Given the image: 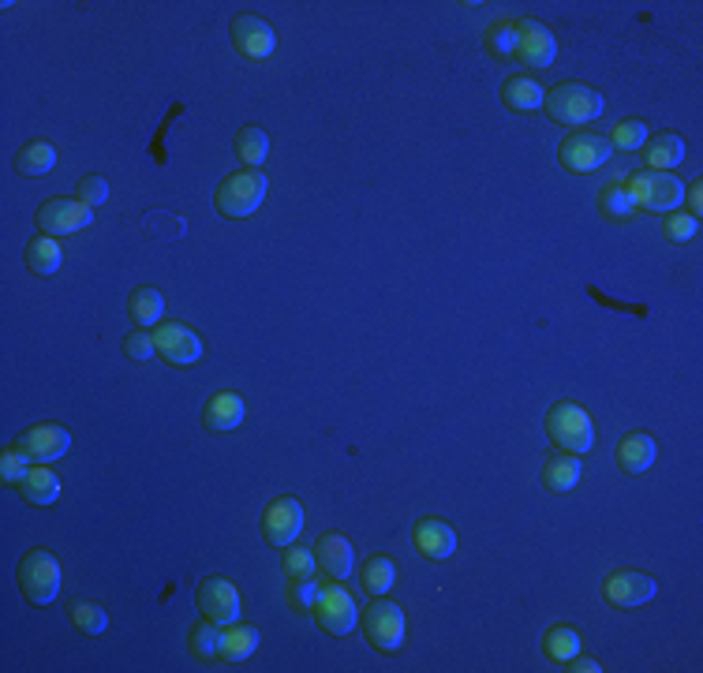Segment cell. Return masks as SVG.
<instances>
[{
    "mask_svg": "<svg viewBox=\"0 0 703 673\" xmlns=\"http://www.w3.org/2000/svg\"><path fill=\"white\" fill-rule=\"evenodd\" d=\"M543 109L554 124L565 128H584L591 120H599L606 109V98L599 90H591L584 83H558L554 90H546Z\"/></svg>",
    "mask_w": 703,
    "mask_h": 673,
    "instance_id": "obj_1",
    "label": "cell"
},
{
    "mask_svg": "<svg viewBox=\"0 0 703 673\" xmlns=\"http://www.w3.org/2000/svg\"><path fill=\"white\" fill-rule=\"evenodd\" d=\"M266 191H270V180H266V172L262 169L232 172L214 195L217 214L229 217V221H244V217H251L262 202H266Z\"/></svg>",
    "mask_w": 703,
    "mask_h": 673,
    "instance_id": "obj_2",
    "label": "cell"
},
{
    "mask_svg": "<svg viewBox=\"0 0 703 673\" xmlns=\"http://www.w3.org/2000/svg\"><path fill=\"white\" fill-rule=\"evenodd\" d=\"M546 430H550V438H554V445H558L561 453L584 457V453L595 449V423H591V416L580 404L569 401L554 404L550 416H546Z\"/></svg>",
    "mask_w": 703,
    "mask_h": 673,
    "instance_id": "obj_3",
    "label": "cell"
},
{
    "mask_svg": "<svg viewBox=\"0 0 703 673\" xmlns=\"http://www.w3.org/2000/svg\"><path fill=\"white\" fill-rule=\"evenodd\" d=\"M19 588L30 606H53L60 595V561L49 550H30L19 561Z\"/></svg>",
    "mask_w": 703,
    "mask_h": 673,
    "instance_id": "obj_4",
    "label": "cell"
},
{
    "mask_svg": "<svg viewBox=\"0 0 703 673\" xmlns=\"http://www.w3.org/2000/svg\"><path fill=\"white\" fill-rule=\"evenodd\" d=\"M625 187H629V195L636 199V206L655 210V214H674L677 206L685 202V187H681V180H674L670 172L644 169V172H636V176H629Z\"/></svg>",
    "mask_w": 703,
    "mask_h": 673,
    "instance_id": "obj_5",
    "label": "cell"
},
{
    "mask_svg": "<svg viewBox=\"0 0 703 673\" xmlns=\"http://www.w3.org/2000/svg\"><path fill=\"white\" fill-rule=\"evenodd\" d=\"M363 632H367V640L371 647L378 651H397L404 644V610L397 602H389L386 595H374V602L363 610Z\"/></svg>",
    "mask_w": 703,
    "mask_h": 673,
    "instance_id": "obj_6",
    "label": "cell"
},
{
    "mask_svg": "<svg viewBox=\"0 0 703 673\" xmlns=\"http://www.w3.org/2000/svg\"><path fill=\"white\" fill-rule=\"evenodd\" d=\"M315 621L330 636H348L359 625V606L356 599L341 588V580H333L326 588H318L315 595Z\"/></svg>",
    "mask_w": 703,
    "mask_h": 673,
    "instance_id": "obj_7",
    "label": "cell"
},
{
    "mask_svg": "<svg viewBox=\"0 0 703 673\" xmlns=\"http://www.w3.org/2000/svg\"><path fill=\"white\" fill-rule=\"evenodd\" d=\"M90 221H94V210L83 199H49L38 206L42 236H72V232L87 229Z\"/></svg>",
    "mask_w": 703,
    "mask_h": 673,
    "instance_id": "obj_8",
    "label": "cell"
},
{
    "mask_svg": "<svg viewBox=\"0 0 703 673\" xmlns=\"http://www.w3.org/2000/svg\"><path fill=\"white\" fill-rule=\"evenodd\" d=\"M517 30L520 34H517V53H513V60H517L520 68H535V72L550 68L554 57H558V38H554L543 23H535V19H517Z\"/></svg>",
    "mask_w": 703,
    "mask_h": 673,
    "instance_id": "obj_9",
    "label": "cell"
},
{
    "mask_svg": "<svg viewBox=\"0 0 703 673\" xmlns=\"http://www.w3.org/2000/svg\"><path fill=\"white\" fill-rule=\"evenodd\" d=\"M610 154H614L610 139L595 135V131H576V135H569V139L561 143V150H558L561 165H565L569 172H595V169H603L606 161H610Z\"/></svg>",
    "mask_w": 703,
    "mask_h": 673,
    "instance_id": "obj_10",
    "label": "cell"
},
{
    "mask_svg": "<svg viewBox=\"0 0 703 673\" xmlns=\"http://www.w3.org/2000/svg\"><path fill=\"white\" fill-rule=\"evenodd\" d=\"M154 344H158V356L173 367H191L202 359V341L195 330H187L184 322H161L154 330Z\"/></svg>",
    "mask_w": 703,
    "mask_h": 673,
    "instance_id": "obj_11",
    "label": "cell"
},
{
    "mask_svg": "<svg viewBox=\"0 0 703 673\" xmlns=\"http://www.w3.org/2000/svg\"><path fill=\"white\" fill-rule=\"evenodd\" d=\"M303 531V505L296 498H277V502L266 505V513H262V535H266V543L270 546H292L300 539Z\"/></svg>",
    "mask_w": 703,
    "mask_h": 673,
    "instance_id": "obj_12",
    "label": "cell"
},
{
    "mask_svg": "<svg viewBox=\"0 0 703 673\" xmlns=\"http://www.w3.org/2000/svg\"><path fill=\"white\" fill-rule=\"evenodd\" d=\"M195 602H199L202 617H210L214 625H232V621H240V591L232 588L229 580H221V576L202 580L199 591H195Z\"/></svg>",
    "mask_w": 703,
    "mask_h": 673,
    "instance_id": "obj_13",
    "label": "cell"
},
{
    "mask_svg": "<svg viewBox=\"0 0 703 673\" xmlns=\"http://www.w3.org/2000/svg\"><path fill=\"white\" fill-rule=\"evenodd\" d=\"M603 591L614 606H621V610H636V606H644V602L655 599L659 584H655L647 573H636V569H617V573L606 576Z\"/></svg>",
    "mask_w": 703,
    "mask_h": 673,
    "instance_id": "obj_14",
    "label": "cell"
},
{
    "mask_svg": "<svg viewBox=\"0 0 703 673\" xmlns=\"http://www.w3.org/2000/svg\"><path fill=\"white\" fill-rule=\"evenodd\" d=\"M232 45L244 53L247 60H266L277 49V34L266 19L259 15H236L232 19Z\"/></svg>",
    "mask_w": 703,
    "mask_h": 673,
    "instance_id": "obj_15",
    "label": "cell"
},
{
    "mask_svg": "<svg viewBox=\"0 0 703 673\" xmlns=\"http://www.w3.org/2000/svg\"><path fill=\"white\" fill-rule=\"evenodd\" d=\"M15 445H19L30 460H38V464H53V460H60L64 453H68L72 434L60 427V423H38V427H30Z\"/></svg>",
    "mask_w": 703,
    "mask_h": 673,
    "instance_id": "obj_16",
    "label": "cell"
},
{
    "mask_svg": "<svg viewBox=\"0 0 703 673\" xmlns=\"http://www.w3.org/2000/svg\"><path fill=\"white\" fill-rule=\"evenodd\" d=\"M315 546H318L315 558L322 561V573L333 576V580H348V576H352V565H356V550H352V543H348L345 535L330 531V535H322Z\"/></svg>",
    "mask_w": 703,
    "mask_h": 673,
    "instance_id": "obj_17",
    "label": "cell"
},
{
    "mask_svg": "<svg viewBox=\"0 0 703 673\" xmlns=\"http://www.w3.org/2000/svg\"><path fill=\"white\" fill-rule=\"evenodd\" d=\"M416 546L423 558L431 561H445L457 554V531L449 528L445 520H419L416 524Z\"/></svg>",
    "mask_w": 703,
    "mask_h": 673,
    "instance_id": "obj_18",
    "label": "cell"
},
{
    "mask_svg": "<svg viewBox=\"0 0 703 673\" xmlns=\"http://www.w3.org/2000/svg\"><path fill=\"white\" fill-rule=\"evenodd\" d=\"M614 457H617V468H621V472L640 475L659 460V445H655L651 434H629V438H621Z\"/></svg>",
    "mask_w": 703,
    "mask_h": 673,
    "instance_id": "obj_19",
    "label": "cell"
},
{
    "mask_svg": "<svg viewBox=\"0 0 703 673\" xmlns=\"http://www.w3.org/2000/svg\"><path fill=\"white\" fill-rule=\"evenodd\" d=\"M244 416H247L244 397L232 393V389L214 393V401L206 404V427L210 430H236L240 423H244Z\"/></svg>",
    "mask_w": 703,
    "mask_h": 673,
    "instance_id": "obj_20",
    "label": "cell"
},
{
    "mask_svg": "<svg viewBox=\"0 0 703 673\" xmlns=\"http://www.w3.org/2000/svg\"><path fill=\"white\" fill-rule=\"evenodd\" d=\"M255 647H259V629L255 625H225L221 629V659L225 662H247L255 655Z\"/></svg>",
    "mask_w": 703,
    "mask_h": 673,
    "instance_id": "obj_21",
    "label": "cell"
},
{
    "mask_svg": "<svg viewBox=\"0 0 703 673\" xmlns=\"http://www.w3.org/2000/svg\"><path fill=\"white\" fill-rule=\"evenodd\" d=\"M543 98L546 90L531 75H513L509 83L502 86V101L509 109H517V113H535V109H543Z\"/></svg>",
    "mask_w": 703,
    "mask_h": 673,
    "instance_id": "obj_22",
    "label": "cell"
},
{
    "mask_svg": "<svg viewBox=\"0 0 703 673\" xmlns=\"http://www.w3.org/2000/svg\"><path fill=\"white\" fill-rule=\"evenodd\" d=\"M644 146H647V169H655V172H666L685 161V139H681V135L662 131V135H655V139Z\"/></svg>",
    "mask_w": 703,
    "mask_h": 673,
    "instance_id": "obj_23",
    "label": "cell"
},
{
    "mask_svg": "<svg viewBox=\"0 0 703 673\" xmlns=\"http://www.w3.org/2000/svg\"><path fill=\"white\" fill-rule=\"evenodd\" d=\"M580 472H584L580 457H573V453H558V457L546 460L543 483L554 490V494H565V490H573L576 483H580Z\"/></svg>",
    "mask_w": 703,
    "mask_h": 673,
    "instance_id": "obj_24",
    "label": "cell"
},
{
    "mask_svg": "<svg viewBox=\"0 0 703 673\" xmlns=\"http://www.w3.org/2000/svg\"><path fill=\"white\" fill-rule=\"evenodd\" d=\"M23 498L34 505H53L60 498V479L57 472L49 468V464H38V468H30V475L23 479Z\"/></svg>",
    "mask_w": 703,
    "mask_h": 673,
    "instance_id": "obj_25",
    "label": "cell"
},
{
    "mask_svg": "<svg viewBox=\"0 0 703 673\" xmlns=\"http://www.w3.org/2000/svg\"><path fill=\"white\" fill-rule=\"evenodd\" d=\"M60 262H64V251H60L57 236H38L27 244V266L38 277H53L60 270Z\"/></svg>",
    "mask_w": 703,
    "mask_h": 673,
    "instance_id": "obj_26",
    "label": "cell"
},
{
    "mask_svg": "<svg viewBox=\"0 0 703 673\" xmlns=\"http://www.w3.org/2000/svg\"><path fill=\"white\" fill-rule=\"evenodd\" d=\"M128 311H131V318H135V326L146 330V326L161 322V315H165V296H161L158 288H135Z\"/></svg>",
    "mask_w": 703,
    "mask_h": 673,
    "instance_id": "obj_27",
    "label": "cell"
},
{
    "mask_svg": "<svg viewBox=\"0 0 703 673\" xmlns=\"http://www.w3.org/2000/svg\"><path fill=\"white\" fill-rule=\"evenodd\" d=\"M236 154L247 161V169H262V161L270 158V135L259 124H247L236 135Z\"/></svg>",
    "mask_w": 703,
    "mask_h": 673,
    "instance_id": "obj_28",
    "label": "cell"
},
{
    "mask_svg": "<svg viewBox=\"0 0 703 673\" xmlns=\"http://www.w3.org/2000/svg\"><path fill=\"white\" fill-rule=\"evenodd\" d=\"M53 165H57V150L49 143H27L15 154V169L23 176H45V172H53Z\"/></svg>",
    "mask_w": 703,
    "mask_h": 673,
    "instance_id": "obj_29",
    "label": "cell"
},
{
    "mask_svg": "<svg viewBox=\"0 0 703 673\" xmlns=\"http://www.w3.org/2000/svg\"><path fill=\"white\" fill-rule=\"evenodd\" d=\"M599 210H603V217H610V221H625V217L636 214V199H632L629 187L621 184V180H614V184L603 187V195H599Z\"/></svg>",
    "mask_w": 703,
    "mask_h": 673,
    "instance_id": "obj_30",
    "label": "cell"
},
{
    "mask_svg": "<svg viewBox=\"0 0 703 673\" xmlns=\"http://www.w3.org/2000/svg\"><path fill=\"white\" fill-rule=\"evenodd\" d=\"M546 655L554 662H569L580 655V632L569 629V625H558V629L546 632Z\"/></svg>",
    "mask_w": 703,
    "mask_h": 673,
    "instance_id": "obj_31",
    "label": "cell"
},
{
    "mask_svg": "<svg viewBox=\"0 0 703 673\" xmlns=\"http://www.w3.org/2000/svg\"><path fill=\"white\" fill-rule=\"evenodd\" d=\"M393 584H397V565L389 558H371L363 565V588L371 595H386Z\"/></svg>",
    "mask_w": 703,
    "mask_h": 673,
    "instance_id": "obj_32",
    "label": "cell"
},
{
    "mask_svg": "<svg viewBox=\"0 0 703 673\" xmlns=\"http://www.w3.org/2000/svg\"><path fill=\"white\" fill-rule=\"evenodd\" d=\"M72 625L83 632V636H101V632L109 629V614L101 610L98 602H83V599H79L72 606Z\"/></svg>",
    "mask_w": 703,
    "mask_h": 673,
    "instance_id": "obj_33",
    "label": "cell"
},
{
    "mask_svg": "<svg viewBox=\"0 0 703 673\" xmlns=\"http://www.w3.org/2000/svg\"><path fill=\"white\" fill-rule=\"evenodd\" d=\"M517 19H502V23H494V27L487 30V49L494 53L498 60H513V53H517Z\"/></svg>",
    "mask_w": 703,
    "mask_h": 673,
    "instance_id": "obj_34",
    "label": "cell"
},
{
    "mask_svg": "<svg viewBox=\"0 0 703 673\" xmlns=\"http://www.w3.org/2000/svg\"><path fill=\"white\" fill-rule=\"evenodd\" d=\"M30 457L19 449V445H12V449H4V457H0V479L8 483V487H23V479L30 475Z\"/></svg>",
    "mask_w": 703,
    "mask_h": 673,
    "instance_id": "obj_35",
    "label": "cell"
},
{
    "mask_svg": "<svg viewBox=\"0 0 703 673\" xmlns=\"http://www.w3.org/2000/svg\"><path fill=\"white\" fill-rule=\"evenodd\" d=\"M191 651H195V659H214L217 651H221V629H217L210 617L202 625H195V632H191Z\"/></svg>",
    "mask_w": 703,
    "mask_h": 673,
    "instance_id": "obj_36",
    "label": "cell"
},
{
    "mask_svg": "<svg viewBox=\"0 0 703 673\" xmlns=\"http://www.w3.org/2000/svg\"><path fill=\"white\" fill-rule=\"evenodd\" d=\"M647 135H651V128H647L644 120H621V124L614 128L610 146H621V150H640V146L647 143Z\"/></svg>",
    "mask_w": 703,
    "mask_h": 673,
    "instance_id": "obj_37",
    "label": "cell"
},
{
    "mask_svg": "<svg viewBox=\"0 0 703 673\" xmlns=\"http://www.w3.org/2000/svg\"><path fill=\"white\" fill-rule=\"evenodd\" d=\"M315 595H318L315 576H288V602L296 610H315Z\"/></svg>",
    "mask_w": 703,
    "mask_h": 673,
    "instance_id": "obj_38",
    "label": "cell"
},
{
    "mask_svg": "<svg viewBox=\"0 0 703 673\" xmlns=\"http://www.w3.org/2000/svg\"><path fill=\"white\" fill-rule=\"evenodd\" d=\"M75 199H83L94 210L101 202H109V180L105 176H83L79 184H75Z\"/></svg>",
    "mask_w": 703,
    "mask_h": 673,
    "instance_id": "obj_39",
    "label": "cell"
},
{
    "mask_svg": "<svg viewBox=\"0 0 703 673\" xmlns=\"http://www.w3.org/2000/svg\"><path fill=\"white\" fill-rule=\"evenodd\" d=\"M315 550H303V546H285V573L288 576H315Z\"/></svg>",
    "mask_w": 703,
    "mask_h": 673,
    "instance_id": "obj_40",
    "label": "cell"
},
{
    "mask_svg": "<svg viewBox=\"0 0 703 673\" xmlns=\"http://www.w3.org/2000/svg\"><path fill=\"white\" fill-rule=\"evenodd\" d=\"M696 232H700V217L681 214V210H674V214L666 217V236H670L674 244H685V240H692Z\"/></svg>",
    "mask_w": 703,
    "mask_h": 673,
    "instance_id": "obj_41",
    "label": "cell"
},
{
    "mask_svg": "<svg viewBox=\"0 0 703 673\" xmlns=\"http://www.w3.org/2000/svg\"><path fill=\"white\" fill-rule=\"evenodd\" d=\"M124 352H128V359H135V363H146V359L158 352V344H154V333H146V330L128 333V341H124Z\"/></svg>",
    "mask_w": 703,
    "mask_h": 673,
    "instance_id": "obj_42",
    "label": "cell"
},
{
    "mask_svg": "<svg viewBox=\"0 0 703 673\" xmlns=\"http://www.w3.org/2000/svg\"><path fill=\"white\" fill-rule=\"evenodd\" d=\"M569 662H573L569 670H576V673H599V670H603V666H599L595 659H569Z\"/></svg>",
    "mask_w": 703,
    "mask_h": 673,
    "instance_id": "obj_43",
    "label": "cell"
},
{
    "mask_svg": "<svg viewBox=\"0 0 703 673\" xmlns=\"http://www.w3.org/2000/svg\"><path fill=\"white\" fill-rule=\"evenodd\" d=\"M689 206H692V217H700V184H692V191H689Z\"/></svg>",
    "mask_w": 703,
    "mask_h": 673,
    "instance_id": "obj_44",
    "label": "cell"
}]
</instances>
